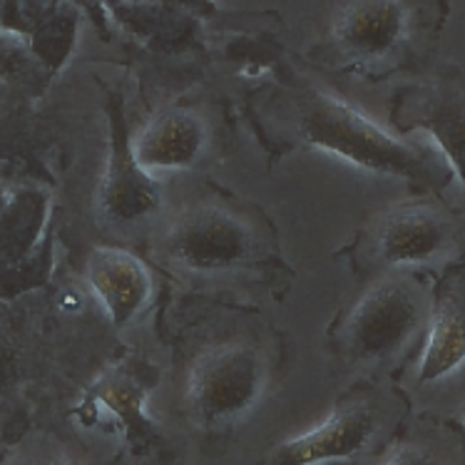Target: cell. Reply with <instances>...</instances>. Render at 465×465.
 Instances as JSON below:
<instances>
[{"label": "cell", "instance_id": "cell-11", "mask_svg": "<svg viewBox=\"0 0 465 465\" xmlns=\"http://www.w3.org/2000/svg\"><path fill=\"white\" fill-rule=\"evenodd\" d=\"M420 107V127L426 130L446 154L448 164L463 172V95L460 93H433Z\"/></svg>", "mask_w": 465, "mask_h": 465}, {"label": "cell", "instance_id": "cell-3", "mask_svg": "<svg viewBox=\"0 0 465 465\" xmlns=\"http://www.w3.org/2000/svg\"><path fill=\"white\" fill-rule=\"evenodd\" d=\"M257 247L254 229L219 204L184 209L160 239L164 262L194 274H219L249 264Z\"/></svg>", "mask_w": 465, "mask_h": 465}, {"label": "cell", "instance_id": "cell-8", "mask_svg": "<svg viewBox=\"0 0 465 465\" xmlns=\"http://www.w3.org/2000/svg\"><path fill=\"white\" fill-rule=\"evenodd\" d=\"M85 282L117 329L143 313L154 289L150 269L133 252L120 247L93 249L85 262Z\"/></svg>", "mask_w": 465, "mask_h": 465}, {"label": "cell", "instance_id": "cell-13", "mask_svg": "<svg viewBox=\"0 0 465 465\" xmlns=\"http://www.w3.org/2000/svg\"><path fill=\"white\" fill-rule=\"evenodd\" d=\"M381 465H446L440 460L436 450H430L428 446H418V443H406L399 446L396 450H391L386 460Z\"/></svg>", "mask_w": 465, "mask_h": 465}, {"label": "cell", "instance_id": "cell-2", "mask_svg": "<svg viewBox=\"0 0 465 465\" xmlns=\"http://www.w3.org/2000/svg\"><path fill=\"white\" fill-rule=\"evenodd\" d=\"M264 356L247 343H224L194 361L184 391L187 416L202 430H222L244 420L264 399Z\"/></svg>", "mask_w": 465, "mask_h": 465}, {"label": "cell", "instance_id": "cell-7", "mask_svg": "<svg viewBox=\"0 0 465 465\" xmlns=\"http://www.w3.org/2000/svg\"><path fill=\"white\" fill-rule=\"evenodd\" d=\"M411 15L406 5L391 0H366L343 5L331 23V43L343 60L379 63L406 43Z\"/></svg>", "mask_w": 465, "mask_h": 465}, {"label": "cell", "instance_id": "cell-6", "mask_svg": "<svg viewBox=\"0 0 465 465\" xmlns=\"http://www.w3.org/2000/svg\"><path fill=\"white\" fill-rule=\"evenodd\" d=\"M379 430V411L369 399L339 403L319 426L276 448L269 465H323L359 456Z\"/></svg>", "mask_w": 465, "mask_h": 465}, {"label": "cell", "instance_id": "cell-5", "mask_svg": "<svg viewBox=\"0 0 465 465\" xmlns=\"http://www.w3.org/2000/svg\"><path fill=\"white\" fill-rule=\"evenodd\" d=\"M458 227L433 204H401L371 229V252L391 269L433 266L456 254Z\"/></svg>", "mask_w": 465, "mask_h": 465}, {"label": "cell", "instance_id": "cell-4", "mask_svg": "<svg viewBox=\"0 0 465 465\" xmlns=\"http://www.w3.org/2000/svg\"><path fill=\"white\" fill-rule=\"evenodd\" d=\"M428 322L418 289L401 279H381L353 304L343 323V343L361 361H386L406 349Z\"/></svg>", "mask_w": 465, "mask_h": 465}, {"label": "cell", "instance_id": "cell-1", "mask_svg": "<svg viewBox=\"0 0 465 465\" xmlns=\"http://www.w3.org/2000/svg\"><path fill=\"white\" fill-rule=\"evenodd\" d=\"M292 127L302 144L336 154L353 167L381 177H426V154L381 130L369 114L323 87H304L296 93Z\"/></svg>", "mask_w": 465, "mask_h": 465}, {"label": "cell", "instance_id": "cell-10", "mask_svg": "<svg viewBox=\"0 0 465 465\" xmlns=\"http://www.w3.org/2000/svg\"><path fill=\"white\" fill-rule=\"evenodd\" d=\"M465 361V313H463V279L456 276L438 296L428 312V331L423 356L418 363V381L433 383L448 379L463 369Z\"/></svg>", "mask_w": 465, "mask_h": 465}, {"label": "cell", "instance_id": "cell-9", "mask_svg": "<svg viewBox=\"0 0 465 465\" xmlns=\"http://www.w3.org/2000/svg\"><path fill=\"white\" fill-rule=\"evenodd\" d=\"M207 150V124L202 117L184 107L164 110L130 143V154L134 164L150 172H177L192 170Z\"/></svg>", "mask_w": 465, "mask_h": 465}, {"label": "cell", "instance_id": "cell-12", "mask_svg": "<svg viewBox=\"0 0 465 465\" xmlns=\"http://www.w3.org/2000/svg\"><path fill=\"white\" fill-rule=\"evenodd\" d=\"M0 465H83L65 450L50 443H30L10 450L8 456L0 460Z\"/></svg>", "mask_w": 465, "mask_h": 465}]
</instances>
